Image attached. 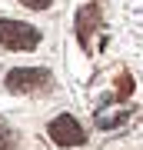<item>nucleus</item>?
Instances as JSON below:
<instances>
[{"label": "nucleus", "mask_w": 143, "mask_h": 150, "mask_svg": "<svg viewBox=\"0 0 143 150\" xmlns=\"http://www.w3.org/2000/svg\"><path fill=\"white\" fill-rule=\"evenodd\" d=\"M40 43V30L20 20H0V47L7 50H33Z\"/></svg>", "instance_id": "2"}, {"label": "nucleus", "mask_w": 143, "mask_h": 150, "mask_svg": "<svg viewBox=\"0 0 143 150\" xmlns=\"http://www.w3.org/2000/svg\"><path fill=\"white\" fill-rule=\"evenodd\" d=\"M0 150H17V134L7 127L4 117H0Z\"/></svg>", "instance_id": "5"}, {"label": "nucleus", "mask_w": 143, "mask_h": 150, "mask_svg": "<svg viewBox=\"0 0 143 150\" xmlns=\"http://www.w3.org/2000/svg\"><path fill=\"white\" fill-rule=\"evenodd\" d=\"M97 27H103V13H100V7H97V4L80 7V10H77V40L83 43V47L90 43V37H93Z\"/></svg>", "instance_id": "4"}, {"label": "nucleus", "mask_w": 143, "mask_h": 150, "mask_svg": "<svg viewBox=\"0 0 143 150\" xmlns=\"http://www.w3.org/2000/svg\"><path fill=\"white\" fill-rule=\"evenodd\" d=\"M123 120H127V113H113V117H100V120H97V123H100L103 130H110V127H120Z\"/></svg>", "instance_id": "6"}, {"label": "nucleus", "mask_w": 143, "mask_h": 150, "mask_svg": "<svg viewBox=\"0 0 143 150\" xmlns=\"http://www.w3.org/2000/svg\"><path fill=\"white\" fill-rule=\"evenodd\" d=\"M53 83V74L47 67H13L4 77V87L10 93H40Z\"/></svg>", "instance_id": "1"}, {"label": "nucleus", "mask_w": 143, "mask_h": 150, "mask_svg": "<svg viewBox=\"0 0 143 150\" xmlns=\"http://www.w3.org/2000/svg\"><path fill=\"white\" fill-rule=\"evenodd\" d=\"M47 134H50V140L57 147H80V144H87V130L80 127L77 117H70V113L53 117L50 127H47Z\"/></svg>", "instance_id": "3"}, {"label": "nucleus", "mask_w": 143, "mask_h": 150, "mask_svg": "<svg viewBox=\"0 0 143 150\" xmlns=\"http://www.w3.org/2000/svg\"><path fill=\"white\" fill-rule=\"evenodd\" d=\"M127 93H130V77L123 74V77H120V93H117V97H127Z\"/></svg>", "instance_id": "8"}, {"label": "nucleus", "mask_w": 143, "mask_h": 150, "mask_svg": "<svg viewBox=\"0 0 143 150\" xmlns=\"http://www.w3.org/2000/svg\"><path fill=\"white\" fill-rule=\"evenodd\" d=\"M20 4H23V7H30V10H47L53 0H20Z\"/></svg>", "instance_id": "7"}]
</instances>
